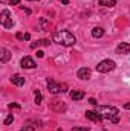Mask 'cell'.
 I'll return each instance as SVG.
<instances>
[{
  "label": "cell",
  "instance_id": "1",
  "mask_svg": "<svg viewBox=\"0 0 130 131\" xmlns=\"http://www.w3.org/2000/svg\"><path fill=\"white\" fill-rule=\"evenodd\" d=\"M54 41L61 44V46L69 47V46H73L77 43V38L73 37V34H70L69 31H58L54 35Z\"/></svg>",
  "mask_w": 130,
  "mask_h": 131
},
{
  "label": "cell",
  "instance_id": "2",
  "mask_svg": "<svg viewBox=\"0 0 130 131\" xmlns=\"http://www.w3.org/2000/svg\"><path fill=\"white\" fill-rule=\"evenodd\" d=\"M95 111L103 116V119H112L119 113L116 107H110V105H95Z\"/></svg>",
  "mask_w": 130,
  "mask_h": 131
},
{
  "label": "cell",
  "instance_id": "3",
  "mask_svg": "<svg viewBox=\"0 0 130 131\" xmlns=\"http://www.w3.org/2000/svg\"><path fill=\"white\" fill-rule=\"evenodd\" d=\"M66 84H57L54 79H48V90L52 93V95H58L61 92H66Z\"/></svg>",
  "mask_w": 130,
  "mask_h": 131
},
{
  "label": "cell",
  "instance_id": "4",
  "mask_svg": "<svg viewBox=\"0 0 130 131\" xmlns=\"http://www.w3.org/2000/svg\"><path fill=\"white\" fill-rule=\"evenodd\" d=\"M113 69H115V63L112 60H103L97 66V72H99V73H107V72H110Z\"/></svg>",
  "mask_w": 130,
  "mask_h": 131
},
{
  "label": "cell",
  "instance_id": "5",
  "mask_svg": "<svg viewBox=\"0 0 130 131\" xmlns=\"http://www.w3.org/2000/svg\"><path fill=\"white\" fill-rule=\"evenodd\" d=\"M90 75H92V72H90V69H87V67H81V69L78 70V73H77V76H78L80 79H83V81L90 79Z\"/></svg>",
  "mask_w": 130,
  "mask_h": 131
},
{
  "label": "cell",
  "instance_id": "6",
  "mask_svg": "<svg viewBox=\"0 0 130 131\" xmlns=\"http://www.w3.org/2000/svg\"><path fill=\"white\" fill-rule=\"evenodd\" d=\"M84 114H86V117H87V119H90V121H94V122H101V121H103V116H101L99 113H97V111L87 110Z\"/></svg>",
  "mask_w": 130,
  "mask_h": 131
},
{
  "label": "cell",
  "instance_id": "7",
  "mask_svg": "<svg viewBox=\"0 0 130 131\" xmlns=\"http://www.w3.org/2000/svg\"><path fill=\"white\" fill-rule=\"evenodd\" d=\"M116 53L118 55H127L130 53V44L129 43H121L116 46Z\"/></svg>",
  "mask_w": 130,
  "mask_h": 131
},
{
  "label": "cell",
  "instance_id": "8",
  "mask_svg": "<svg viewBox=\"0 0 130 131\" xmlns=\"http://www.w3.org/2000/svg\"><path fill=\"white\" fill-rule=\"evenodd\" d=\"M22 67L23 69H34V67H37V64L31 57H25V58H22Z\"/></svg>",
  "mask_w": 130,
  "mask_h": 131
},
{
  "label": "cell",
  "instance_id": "9",
  "mask_svg": "<svg viewBox=\"0 0 130 131\" xmlns=\"http://www.w3.org/2000/svg\"><path fill=\"white\" fill-rule=\"evenodd\" d=\"M51 108L55 110V111H61V110H66V105L64 104H61L60 101L54 99V101H51Z\"/></svg>",
  "mask_w": 130,
  "mask_h": 131
},
{
  "label": "cell",
  "instance_id": "10",
  "mask_svg": "<svg viewBox=\"0 0 130 131\" xmlns=\"http://www.w3.org/2000/svg\"><path fill=\"white\" fill-rule=\"evenodd\" d=\"M11 82L14 85H17V87H22L25 84V78L20 76V75H14V76H11Z\"/></svg>",
  "mask_w": 130,
  "mask_h": 131
},
{
  "label": "cell",
  "instance_id": "11",
  "mask_svg": "<svg viewBox=\"0 0 130 131\" xmlns=\"http://www.w3.org/2000/svg\"><path fill=\"white\" fill-rule=\"evenodd\" d=\"M69 96H70L72 101H80V99L84 98V92H83V90H72Z\"/></svg>",
  "mask_w": 130,
  "mask_h": 131
},
{
  "label": "cell",
  "instance_id": "12",
  "mask_svg": "<svg viewBox=\"0 0 130 131\" xmlns=\"http://www.w3.org/2000/svg\"><path fill=\"white\" fill-rule=\"evenodd\" d=\"M49 40H46V38H41V40H38V41H35L31 44V49H37V47H41V46H49Z\"/></svg>",
  "mask_w": 130,
  "mask_h": 131
},
{
  "label": "cell",
  "instance_id": "13",
  "mask_svg": "<svg viewBox=\"0 0 130 131\" xmlns=\"http://www.w3.org/2000/svg\"><path fill=\"white\" fill-rule=\"evenodd\" d=\"M9 58H11L9 50H8V49H2V58H0V61L5 64V63H8V61H9Z\"/></svg>",
  "mask_w": 130,
  "mask_h": 131
},
{
  "label": "cell",
  "instance_id": "14",
  "mask_svg": "<svg viewBox=\"0 0 130 131\" xmlns=\"http://www.w3.org/2000/svg\"><path fill=\"white\" fill-rule=\"evenodd\" d=\"M104 35V29L103 28H94L92 29V37L94 38H101Z\"/></svg>",
  "mask_w": 130,
  "mask_h": 131
},
{
  "label": "cell",
  "instance_id": "15",
  "mask_svg": "<svg viewBox=\"0 0 130 131\" xmlns=\"http://www.w3.org/2000/svg\"><path fill=\"white\" fill-rule=\"evenodd\" d=\"M99 5L106 8H113L116 5V0H99Z\"/></svg>",
  "mask_w": 130,
  "mask_h": 131
},
{
  "label": "cell",
  "instance_id": "16",
  "mask_svg": "<svg viewBox=\"0 0 130 131\" xmlns=\"http://www.w3.org/2000/svg\"><path fill=\"white\" fill-rule=\"evenodd\" d=\"M2 25H3V28H6V29H11V28L14 26V21H12V20H9V18H3Z\"/></svg>",
  "mask_w": 130,
  "mask_h": 131
},
{
  "label": "cell",
  "instance_id": "17",
  "mask_svg": "<svg viewBox=\"0 0 130 131\" xmlns=\"http://www.w3.org/2000/svg\"><path fill=\"white\" fill-rule=\"evenodd\" d=\"M41 99H43V96H41L40 90H35V104L40 105V104H41Z\"/></svg>",
  "mask_w": 130,
  "mask_h": 131
},
{
  "label": "cell",
  "instance_id": "18",
  "mask_svg": "<svg viewBox=\"0 0 130 131\" xmlns=\"http://www.w3.org/2000/svg\"><path fill=\"white\" fill-rule=\"evenodd\" d=\"M40 25H41V31H49V23H48L44 18L40 20Z\"/></svg>",
  "mask_w": 130,
  "mask_h": 131
},
{
  "label": "cell",
  "instance_id": "19",
  "mask_svg": "<svg viewBox=\"0 0 130 131\" xmlns=\"http://www.w3.org/2000/svg\"><path fill=\"white\" fill-rule=\"evenodd\" d=\"M12 121H14V116H12V114H9V116H8V117L5 119V122H3V124H5V125H9V124H11Z\"/></svg>",
  "mask_w": 130,
  "mask_h": 131
},
{
  "label": "cell",
  "instance_id": "20",
  "mask_svg": "<svg viewBox=\"0 0 130 131\" xmlns=\"http://www.w3.org/2000/svg\"><path fill=\"white\" fill-rule=\"evenodd\" d=\"M72 131H89V127H75Z\"/></svg>",
  "mask_w": 130,
  "mask_h": 131
},
{
  "label": "cell",
  "instance_id": "21",
  "mask_svg": "<svg viewBox=\"0 0 130 131\" xmlns=\"http://www.w3.org/2000/svg\"><path fill=\"white\" fill-rule=\"evenodd\" d=\"M22 131H35V128L31 127V125H26V127H23V128H22Z\"/></svg>",
  "mask_w": 130,
  "mask_h": 131
},
{
  "label": "cell",
  "instance_id": "22",
  "mask_svg": "<svg viewBox=\"0 0 130 131\" xmlns=\"http://www.w3.org/2000/svg\"><path fill=\"white\" fill-rule=\"evenodd\" d=\"M110 121H112V122H113V124H118V122H119V116H118V114H116V116H113V117H112V119H110Z\"/></svg>",
  "mask_w": 130,
  "mask_h": 131
},
{
  "label": "cell",
  "instance_id": "23",
  "mask_svg": "<svg viewBox=\"0 0 130 131\" xmlns=\"http://www.w3.org/2000/svg\"><path fill=\"white\" fill-rule=\"evenodd\" d=\"M8 107H9V108H20V105H18V104H9Z\"/></svg>",
  "mask_w": 130,
  "mask_h": 131
},
{
  "label": "cell",
  "instance_id": "24",
  "mask_svg": "<svg viewBox=\"0 0 130 131\" xmlns=\"http://www.w3.org/2000/svg\"><path fill=\"white\" fill-rule=\"evenodd\" d=\"M89 102H90L92 105H98V102H97V101H95L94 98H90V99H89Z\"/></svg>",
  "mask_w": 130,
  "mask_h": 131
},
{
  "label": "cell",
  "instance_id": "25",
  "mask_svg": "<svg viewBox=\"0 0 130 131\" xmlns=\"http://www.w3.org/2000/svg\"><path fill=\"white\" fill-rule=\"evenodd\" d=\"M29 38H31V35H29V34H25V35H23V40H26V41H28Z\"/></svg>",
  "mask_w": 130,
  "mask_h": 131
},
{
  "label": "cell",
  "instance_id": "26",
  "mask_svg": "<svg viewBox=\"0 0 130 131\" xmlns=\"http://www.w3.org/2000/svg\"><path fill=\"white\" fill-rule=\"evenodd\" d=\"M20 3V0H11V5H18Z\"/></svg>",
  "mask_w": 130,
  "mask_h": 131
},
{
  "label": "cell",
  "instance_id": "27",
  "mask_svg": "<svg viewBox=\"0 0 130 131\" xmlns=\"http://www.w3.org/2000/svg\"><path fill=\"white\" fill-rule=\"evenodd\" d=\"M124 108H126V110H130V102L129 104H124Z\"/></svg>",
  "mask_w": 130,
  "mask_h": 131
},
{
  "label": "cell",
  "instance_id": "28",
  "mask_svg": "<svg viewBox=\"0 0 130 131\" xmlns=\"http://www.w3.org/2000/svg\"><path fill=\"white\" fill-rule=\"evenodd\" d=\"M61 2H63L64 5H69V0H61Z\"/></svg>",
  "mask_w": 130,
  "mask_h": 131
},
{
  "label": "cell",
  "instance_id": "29",
  "mask_svg": "<svg viewBox=\"0 0 130 131\" xmlns=\"http://www.w3.org/2000/svg\"><path fill=\"white\" fill-rule=\"evenodd\" d=\"M28 2H38V0H28Z\"/></svg>",
  "mask_w": 130,
  "mask_h": 131
}]
</instances>
